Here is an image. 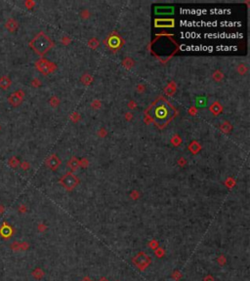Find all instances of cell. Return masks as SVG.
<instances>
[{"label":"cell","instance_id":"6da1fadb","mask_svg":"<svg viewBox=\"0 0 250 281\" xmlns=\"http://www.w3.org/2000/svg\"><path fill=\"white\" fill-rule=\"evenodd\" d=\"M148 114L155 122L163 126L167 124L173 117V108L166 101H157L148 109Z\"/></svg>","mask_w":250,"mask_h":281},{"label":"cell","instance_id":"7a4b0ae2","mask_svg":"<svg viewBox=\"0 0 250 281\" xmlns=\"http://www.w3.org/2000/svg\"><path fill=\"white\" fill-rule=\"evenodd\" d=\"M51 41L48 37L43 33L40 32L37 34L34 38L29 42L30 48L34 50L39 56L44 55L45 53L51 48Z\"/></svg>","mask_w":250,"mask_h":281},{"label":"cell","instance_id":"3957f363","mask_svg":"<svg viewBox=\"0 0 250 281\" xmlns=\"http://www.w3.org/2000/svg\"><path fill=\"white\" fill-rule=\"evenodd\" d=\"M133 263H134L139 268L144 269V268H146L148 264H150L151 258H150V256H148L145 253L142 252V253L138 254V255L133 259Z\"/></svg>","mask_w":250,"mask_h":281},{"label":"cell","instance_id":"277c9868","mask_svg":"<svg viewBox=\"0 0 250 281\" xmlns=\"http://www.w3.org/2000/svg\"><path fill=\"white\" fill-rule=\"evenodd\" d=\"M25 93L22 90H19V91H16L13 94H11L8 97V102L9 104L13 105V107H18L21 104H22V101L24 99Z\"/></svg>","mask_w":250,"mask_h":281},{"label":"cell","instance_id":"5b68a950","mask_svg":"<svg viewBox=\"0 0 250 281\" xmlns=\"http://www.w3.org/2000/svg\"><path fill=\"white\" fill-rule=\"evenodd\" d=\"M13 232L14 230L12 229V226H9L7 224V222H3L2 226H0V236L4 238V239H8V238H10L13 235Z\"/></svg>","mask_w":250,"mask_h":281},{"label":"cell","instance_id":"8992f818","mask_svg":"<svg viewBox=\"0 0 250 281\" xmlns=\"http://www.w3.org/2000/svg\"><path fill=\"white\" fill-rule=\"evenodd\" d=\"M63 181H62V183L65 184V187H67V188H72L74 185L76 184V183H77V181H76V179L74 178V177H72V176H66L63 179H62Z\"/></svg>","mask_w":250,"mask_h":281},{"label":"cell","instance_id":"52a82bcc","mask_svg":"<svg viewBox=\"0 0 250 281\" xmlns=\"http://www.w3.org/2000/svg\"><path fill=\"white\" fill-rule=\"evenodd\" d=\"M12 84V81L8 75H4L0 77V88L2 90H8Z\"/></svg>","mask_w":250,"mask_h":281},{"label":"cell","instance_id":"ba28073f","mask_svg":"<svg viewBox=\"0 0 250 281\" xmlns=\"http://www.w3.org/2000/svg\"><path fill=\"white\" fill-rule=\"evenodd\" d=\"M18 25H19L17 23V21H16L15 19H13V18H10V19L7 20L6 24H5V28H6L10 32H14V31L17 29Z\"/></svg>","mask_w":250,"mask_h":281},{"label":"cell","instance_id":"9c48e42d","mask_svg":"<svg viewBox=\"0 0 250 281\" xmlns=\"http://www.w3.org/2000/svg\"><path fill=\"white\" fill-rule=\"evenodd\" d=\"M8 164H9V166L10 167H12V168H16L18 165H19V161H18V159L16 158L15 156H13V157H11L9 159V161H8Z\"/></svg>","mask_w":250,"mask_h":281},{"label":"cell","instance_id":"30bf717a","mask_svg":"<svg viewBox=\"0 0 250 281\" xmlns=\"http://www.w3.org/2000/svg\"><path fill=\"white\" fill-rule=\"evenodd\" d=\"M4 210H5V208H4V206H3V205H1V204H0V213H3V212H4Z\"/></svg>","mask_w":250,"mask_h":281},{"label":"cell","instance_id":"8fae6325","mask_svg":"<svg viewBox=\"0 0 250 281\" xmlns=\"http://www.w3.org/2000/svg\"><path fill=\"white\" fill-rule=\"evenodd\" d=\"M99 281H109V280H108L107 278H105V277H102V278H101Z\"/></svg>","mask_w":250,"mask_h":281},{"label":"cell","instance_id":"7c38bea8","mask_svg":"<svg viewBox=\"0 0 250 281\" xmlns=\"http://www.w3.org/2000/svg\"><path fill=\"white\" fill-rule=\"evenodd\" d=\"M0 130H1V127H0Z\"/></svg>","mask_w":250,"mask_h":281}]
</instances>
